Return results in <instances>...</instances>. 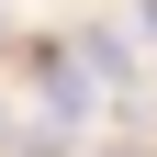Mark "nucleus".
Listing matches in <instances>:
<instances>
[{
  "instance_id": "2",
  "label": "nucleus",
  "mask_w": 157,
  "mask_h": 157,
  "mask_svg": "<svg viewBox=\"0 0 157 157\" xmlns=\"http://www.w3.org/2000/svg\"><path fill=\"white\" fill-rule=\"evenodd\" d=\"M11 157H67V135H56V124H23V135H11Z\"/></svg>"
},
{
  "instance_id": "3",
  "label": "nucleus",
  "mask_w": 157,
  "mask_h": 157,
  "mask_svg": "<svg viewBox=\"0 0 157 157\" xmlns=\"http://www.w3.org/2000/svg\"><path fill=\"white\" fill-rule=\"evenodd\" d=\"M135 23H146V45H157V0H146V11H135Z\"/></svg>"
},
{
  "instance_id": "1",
  "label": "nucleus",
  "mask_w": 157,
  "mask_h": 157,
  "mask_svg": "<svg viewBox=\"0 0 157 157\" xmlns=\"http://www.w3.org/2000/svg\"><path fill=\"white\" fill-rule=\"evenodd\" d=\"M78 56H90V78H101L112 101H124V90H135V56H124V34H90V45H78Z\"/></svg>"
}]
</instances>
